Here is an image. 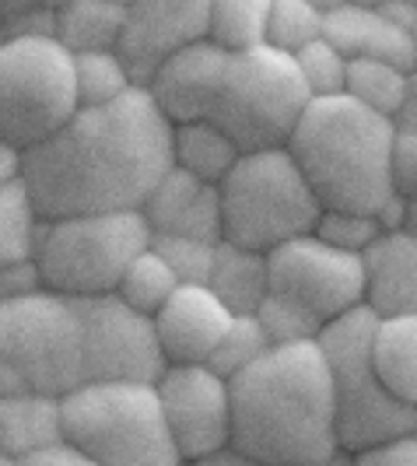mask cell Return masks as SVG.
<instances>
[{
    "mask_svg": "<svg viewBox=\"0 0 417 466\" xmlns=\"http://www.w3.org/2000/svg\"><path fill=\"white\" fill-rule=\"evenodd\" d=\"M172 165V119L147 85L106 106H77L46 140L25 147V187L43 218L144 208Z\"/></svg>",
    "mask_w": 417,
    "mask_h": 466,
    "instance_id": "6da1fadb",
    "label": "cell"
},
{
    "mask_svg": "<svg viewBox=\"0 0 417 466\" xmlns=\"http://www.w3.org/2000/svg\"><path fill=\"white\" fill-rule=\"evenodd\" d=\"M232 382V445L256 466L348 460L337 428L333 372L320 340L274 344Z\"/></svg>",
    "mask_w": 417,
    "mask_h": 466,
    "instance_id": "7a4b0ae2",
    "label": "cell"
},
{
    "mask_svg": "<svg viewBox=\"0 0 417 466\" xmlns=\"http://www.w3.org/2000/svg\"><path fill=\"white\" fill-rule=\"evenodd\" d=\"M396 123L358 98H312L301 113L288 151L301 165L323 208L369 210L393 193Z\"/></svg>",
    "mask_w": 417,
    "mask_h": 466,
    "instance_id": "3957f363",
    "label": "cell"
},
{
    "mask_svg": "<svg viewBox=\"0 0 417 466\" xmlns=\"http://www.w3.org/2000/svg\"><path fill=\"white\" fill-rule=\"evenodd\" d=\"M64 431L92 466H176L158 386L144 379H88L64 393Z\"/></svg>",
    "mask_w": 417,
    "mask_h": 466,
    "instance_id": "277c9868",
    "label": "cell"
},
{
    "mask_svg": "<svg viewBox=\"0 0 417 466\" xmlns=\"http://www.w3.org/2000/svg\"><path fill=\"white\" fill-rule=\"evenodd\" d=\"M312 95L291 53L259 43L229 49L210 95L208 119L229 130L242 151L284 147Z\"/></svg>",
    "mask_w": 417,
    "mask_h": 466,
    "instance_id": "5b68a950",
    "label": "cell"
},
{
    "mask_svg": "<svg viewBox=\"0 0 417 466\" xmlns=\"http://www.w3.org/2000/svg\"><path fill=\"white\" fill-rule=\"evenodd\" d=\"M85 382V333L77 302L36 291L0 302V393L64 397Z\"/></svg>",
    "mask_w": 417,
    "mask_h": 466,
    "instance_id": "8992f818",
    "label": "cell"
},
{
    "mask_svg": "<svg viewBox=\"0 0 417 466\" xmlns=\"http://www.w3.org/2000/svg\"><path fill=\"white\" fill-rule=\"evenodd\" d=\"M151 246V225L140 208L88 210L43 218L36 259L49 291L67 299L117 291L130 259Z\"/></svg>",
    "mask_w": 417,
    "mask_h": 466,
    "instance_id": "52a82bcc",
    "label": "cell"
},
{
    "mask_svg": "<svg viewBox=\"0 0 417 466\" xmlns=\"http://www.w3.org/2000/svg\"><path fill=\"white\" fill-rule=\"evenodd\" d=\"M225 238L270 253L274 246L316 228L323 204L301 165L284 147L242 151L235 168L218 183Z\"/></svg>",
    "mask_w": 417,
    "mask_h": 466,
    "instance_id": "ba28073f",
    "label": "cell"
},
{
    "mask_svg": "<svg viewBox=\"0 0 417 466\" xmlns=\"http://www.w3.org/2000/svg\"><path fill=\"white\" fill-rule=\"evenodd\" d=\"M375 323L379 316L369 305H358L354 312L333 319L320 333V344L333 372L337 428H341V445L348 460L396 431L417 428V407L393 397L375 369V358H371Z\"/></svg>",
    "mask_w": 417,
    "mask_h": 466,
    "instance_id": "9c48e42d",
    "label": "cell"
},
{
    "mask_svg": "<svg viewBox=\"0 0 417 466\" xmlns=\"http://www.w3.org/2000/svg\"><path fill=\"white\" fill-rule=\"evenodd\" d=\"M77 109L74 56L56 39H11L0 46V140L32 147Z\"/></svg>",
    "mask_w": 417,
    "mask_h": 466,
    "instance_id": "30bf717a",
    "label": "cell"
},
{
    "mask_svg": "<svg viewBox=\"0 0 417 466\" xmlns=\"http://www.w3.org/2000/svg\"><path fill=\"white\" fill-rule=\"evenodd\" d=\"M270 291L301 305L316 316L323 329L354 312L369 299V267L365 253H351L323 242L316 232L295 235L267 253Z\"/></svg>",
    "mask_w": 417,
    "mask_h": 466,
    "instance_id": "8fae6325",
    "label": "cell"
},
{
    "mask_svg": "<svg viewBox=\"0 0 417 466\" xmlns=\"http://www.w3.org/2000/svg\"><path fill=\"white\" fill-rule=\"evenodd\" d=\"M85 333V382L88 379H144L155 382L168 358L158 340L155 316L123 302L117 291L74 299Z\"/></svg>",
    "mask_w": 417,
    "mask_h": 466,
    "instance_id": "7c38bea8",
    "label": "cell"
},
{
    "mask_svg": "<svg viewBox=\"0 0 417 466\" xmlns=\"http://www.w3.org/2000/svg\"><path fill=\"white\" fill-rule=\"evenodd\" d=\"M155 386L179 463H204L232 442V382L208 361L165 365Z\"/></svg>",
    "mask_w": 417,
    "mask_h": 466,
    "instance_id": "4fadbf2b",
    "label": "cell"
},
{
    "mask_svg": "<svg viewBox=\"0 0 417 466\" xmlns=\"http://www.w3.org/2000/svg\"><path fill=\"white\" fill-rule=\"evenodd\" d=\"M210 39V0H130L119 53L137 85L179 49Z\"/></svg>",
    "mask_w": 417,
    "mask_h": 466,
    "instance_id": "5bb4252c",
    "label": "cell"
},
{
    "mask_svg": "<svg viewBox=\"0 0 417 466\" xmlns=\"http://www.w3.org/2000/svg\"><path fill=\"white\" fill-rule=\"evenodd\" d=\"M232 316V309L208 284H179L172 299L155 312V327H158V340L168 365L208 361L218 340L225 337Z\"/></svg>",
    "mask_w": 417,
    "mask_h": 466,
    "instance_id": "9a60e30c",
    "label": "cell"
},
{
    "mask_svg": "<svg viewBox=\"0 0 417 466\" xmlns=\"http://www.w3.org/2000/svg\"><path fill=\"white\" fill-rule=\"evenodd\" d=\"M144 218L151 232H176L221 242L225 238V218H221V189L214 183L197 179L172 162L168 172L155 183L151 197L144 200Z\"/></svg>",
    "mask_w": 417,
    "mask_h": 466,
    "instance_id": "2e32d148",
    "label": "cell"
},
{
    "mask_svg": "<svg viewBox=\"0 0 417 466\" xmlns=\"http://www.w3.org/2000/svg\"><path fill=\"white\" fill-rule=\"evenodd\" d=\"M225 53H229V46H221L214 39H200L193 46L172 53L162 67L151 74L147 88L172 123L208 119L210 95L218 85Z\"/></svg>",
    "mask_w": 417,
    "mask_h": 466,
    "instance_id": "e0dca14e",
    "label": "cell"
},
{
    "mask_svg": "<svg viewBox=\"0 0 417 466\" xmlns=\"http://www.w3.org/2000/svg\"><path fill=\"white\" fill-rule=\"evenodd\" d=\"M323 35L348 60H390L400 67H417V35L393 25L379 7L344 4L330 11Z\"/></svg>",
    "mask_w": 417,
    "mask_h": 466,
    "instance_id": "ac0fdd59",
    "label": "cell"
},
{
    "mask_svg": "<svg viewBox=\"0 0 417 466\" xmlns=\"http://www.w3.org/2000/svg\"><path fill=\"white\" fill-rule=\"evenodd\" d=\"M369 267V305L375 316L417 312V232L379 235V242L365 253Z\"/></svg>",
    "mask_w": 417,
    "mask_h": 466,
    "instance_id": "d6986e66",
    "label": "cell"
},
{
    "mask_svg": "<svg viewBox=\"0 0 417 466\" xmlns=\"http://www.w3.org/2000/svg\"><path fill=\"white\" fill-rule=\"evenodd\" d=\"M67 435L64 431V397L46 393H0V456L25 463L39 445Z\"/></svg>",
    "mask_w": 417,
    "mask_h": 466,
    "instance_id": "ffe728a7",
    "label": "cell"
},
{
    "mask_svg": "<svg viewBox=\"0 0 417 466\" xmlns=\"http://www.w3.org/2000/svg\"><path fill=\"white\" fill-rule=\"evenodd\" d=\"M208 288L232 309L235 316L242 312H256L259 302L270 291V267H267V253L253 249V246H239L221 238L214 249V267H210Z\"/></svg>",
    "mask_w": 417,
    "mask_h": 466,
    "instance_id": "44dd1931",
    "label": "cell"
},
{
    "mask_svg": "<svg viewBox=\"0 0 417 466\" xmlns=\"http://www.w3.org/2000/svg\"><path fill=\"white\" fill-rule=\"evenodd\" d=\"M371 358L390 393L417 407V312L379 316L371 333Z\"/></svg>",
    "mask_w": 417,
    "mask_h": 466,
    "instance_id": "7402d4cb",
    "label": "cell"
},
{
    "mask_svg": "<svg viewBox=\"0 0 417 466\" xmlns=\"http://www.w3.org/2000/svg\"><path fill=\"white\" fill-rule=\"evenodd\" d=\"M239 158H242V147L214 119L172 123V162L186 172H193L197 179L218 187L235 168Z\"/></svg>",
    "mask_w": 417,
    "mask_h": 466,
    "instance_id": "603a6c76",
    "label": "cell"
},
{
    "mask_svg": "<svg viewBox=\"0 0 417 466\" xmlns=\"http://www.w3.org/2000/svg\"><path fill=\"white\" fill-rule=\"evenodd\" d=\"M127 4L119 0H70L56 11V43L70 53L119 49Z\"/></svg>",
    "mask_w": 417,
    "mask_h": 466,
    "instance_id": "cb8c5ba5",
    "label": "cell"
},
{
    "mask_svg": "<svg viewBox=\"0 0 417 466\" xmlns=\"http://www.w3.org/2000/svg\"><path fill=\"white\" fill-rule=\"evenodd\" d=\"M70 56H74L77 106H106L137 85L119 49H85V53H70Z\"/></svg>",
    "mask_w": 417,
    "mask_h": 466,
    "instance_id": "d4e9b609",
    "label": "cell"
},
{
    "mask_svg": "<svg viewBox=\"0 0 417 466\" xmlns=\"http://www.w3.org/2000/svg\"><path fill=\"white\" fill-rule=\"evenodd\" d=\"M39 221H43V214L25 187V176L0 187V267L36 257Z\"/></svg>",
    "mask_w": 417,
    "mask_h": 466,
    "instance_id": "484cf974",
    "label": "cell"
},
{
    "mask_svg": "<svg viewBox=\"0 0 417 466\" xmlns=\"http://www.w3.org/2000/svg\"><path fill=\"white\" fill-rule=\"evenodd\" d=\"M179 284H183V280H179V274L165 263L162 253H158L155 246H147V249L137 253V257L130 259V267L123 270V280H119L117 295L123 302L134 305V309H140V312L155 316V312L172 299V291H176Z\"/></svg>",
    "mask_w": 417,
    "mask_h": 466,
    "instance_id": "4316f807",
    "label": "cell"
},
{
    "mask_svg": "<svg viewBox=\"0 0 417 466\" xmlns=\"http://www.w3.org/2000/svg\"><path fill=\"white\" fill-rule=\"evenodd\" d=\"M414 67H400L390 60H351L348 67V95L358 98L361 106H369L382 116H396V109L403 106L407 92V77Z\"/></svg>",
    "mask_w": 417,
    "mask_h": 466,
    "instance_id": "83f0119b",
    "label": "cell"
},
{
    "mask_svg": "<svg viewBox=\"0 0 417 466\" xmlns=\"http://www.w3.org/2000/svg\"><path fill=\"white\" fill-rule=\"evenodd\" d=\"M274 0H210V39L229 49L267 43Z\"/></svg>",
    "mask_w": 417,
    "mask_h": 466,
    "instance_id": "f1b7e54d",
    "label": "cell"
},
{
    "mask_svg": "<svg viewBox=\"0 0 417 466\" xmlns=\"http://www.w3.org/2000/svg\"><path fill=\"white\" fill-rule=\"evenodd\" d=\"M270 348L274 344H270L267 329L259 323V316L256 312H242V316H232V323L225 329V337L218 340V348L208 358V365L214 372L225 375V379H232L242 369H249L256 358H263Z\"/></svg>",
    "mask_w": 417,
    "mask_h": 466,
    "instance_id": "f546056e",
    "label": "cell"
},
{
    "mask_svg": "<svg viewBox=\"0 0 417 466\" xmlns=\"http://www.w3.org/2000/svg\"><path fill=\"white\" fill-rule=\"evenodd\" d=\"M323 28L326 11L316 7L312 0H274L270 22H267V43L284 53H299L312 39H320Z\"/></svg>",
    "mask_w": 417,
    "mask_h": 466,
    "instance_id": "4dcf8cb0",
    "label": "cell"
},
{
    "mask_svg": "<svg viewBox=\"0 0 417 466\" xmlns=\"http://www.w3.org/2000/svg\"><path fill=\"white\" fill-rule=\"evenodd\" d=\"M295 64L301 70V81L312 98H330V95L348 92V67L351 60L333 46L326 35L312 39L309 46H301L299 53H291Z\"/></svg>",
    "mask_w": 417,
    "mask_h": 466,
    "instance_id": "1f68e13d",
    "label": "cell"
},
{
    "mask_svg": "<svg viewBox=\"0 0 417 466\" xmlns=\"http://www.w3.org/2000/svg\"><path fill=\"white\" fill-rule=\"evenodd\" d=\"M151 246L162 253L165 263L179 274L183 284H208L218 242L193 238V235H176V232H151Z\"/></svg>",
    "mask_w": 417,
    "mask_h": 466,
    "instance_id": "d6a6232c",
    "label": "cell"
},
{
    "mask_svg": "<svg viewBox=\"0 0 417 466\" xmlns=\"http://www.w3.org/2000/svg\"><path fill=\"white\" fill-rule=\"evenodd\" d=\"M312 232L320 235L323 242L337 246V249H351V253H369L371 246L379 242V221L369 210H344V208H323L320 221Z\"/></svg>",
    "mask_w": 417,
    "mask_h": 466,
    "instance_id": "836d02e7",
    "label": "cell"
},
{
    "mask_svg": "<svg viewBox=\"0 0 417 466\" xmlns=\"http://www.w3.org/2000/svg\"><path fill=\"white\" fill-rule=\"evenodd\" d=\"M259 323L267 329L270 344H301V340H320L323 323L316 316H309L301 305L280 299L274 291H267V299L256 309Z\"/></svg>",
    "mask_w": 417,
    "mask_h": 466,
    "instance_id": "e575fe53",
    "label": "cell"
},
{
    "mask_svg": "<svg viewBox=\"0 0 417 466\" xmlns=\"http://www.w3.org/2000/svg\"><path fill=\"white\" fill-rule=\"evenodd\" d=\"M351 463L361 466H417V428L396 431L382 442L369 445L351 456Z\"/></svg>",
    "mask_w": 417,
    "mask_h": 466,
    "instance_id": "d590c367",
    "label": "cell"
},
{
    "mask_svg": "<svg viewBox=\"0 0 417 466\" xmlns=\"http://www.w3.org/2000/svg\"><path fill=\"white\" fill-rule=\"evenodd\" d=\"M43 288H46V280H43V270H39V259L36 257L15 259V263H4L0 267V302L36 295Z\"/></svg>",
    "mask_w": 417,
    "mask_h": 466,
    "instance_id": "8d00e7d4",
    "label": "cell"
},
{
    "mask_svg": "<svg viewBox=\"0 0 417 466\" xmlns=\"http://www.w3.org/2000/svg\"><path fill=\"white\" fill-rule=\"evenodd\" d=\"M393 187L417 197V130H400L393 151Z\"/></svg>",
    "mask_w": 417,
    "mask_h": 466,
    "instance_id": "74e56055",
    "label": "cell"
},
{
    "mask_svg": "<svg viewBox=\"0 0 417 466\" xmlns=\"http://www.w3.org/2000/svg\"><path fill=\"white\" fill-rule=\"evenodd\" d=\"M67 463L92 466V463H88V456L81 452V445L70 442L67 435H60V439H53V442L39 445L36 452H28L22 466H67Z\"/></svg>",
    "mask_w": 417,
    "mask_h": 466,
    "instance_id": "f35d334b",
    "label": "cell"
},
{
    "mask_svg": "<svg viewBox=\"0 0 417 466\" xmlns=\"http://www.w3.org/2000/svg\"><path fill=\"white\" fill-rule=\"evenodd\" d=\"M11 39H56V11L36 4L18 22H11Z\"/></svg>",
    "mask_w": 417,
    "mask_h": 466,
    "instance_id": "ab89813d",
    "label": "cell"
},
{
    "mask_svg": "<svg viewBox=\"0 0 417 466\" xmlns=\"http://www.w3.org/2000/svg\"><path fill=\"white\" fill-rule=\"evenodd\" d=\"M407 218H411V197L400 193V189H393V193L375 208V221H379L382 235L403 232V228H407Z\"/></svg>",
    "mask_w": 417,
    "mask_h": 466,
    "instance_id": "60d3db41",
    "label": "cell"
},
{
    "mask_svg": "<svg viewBox=\"0 0 417 466\" xmlns=\"http://www.w3.org/2000/svg\"><path fill=\"white\" fill-rule=\"evenodd\" d=\"M25 176V151L11 140H0V187Z\"/></svg>",
    "mask_w": 417,
    "mask_h": 466,
    "instance_id": "b9f144b4",
    "label": "cell"
},
{
    "mask_svg": "<svg viewBox=\"0 0 417 466\" xmlns=\"http://www.w3.org/2000/svg\"><path fill=\"white\" fill-rule=\"evenodd\" d=\"M396 130H417V67L407 77V92H403V106L396 109Z\"/></svg>",
    "mask_w": 417,
    "mask_h": 466,
    "instance_id": "7bdbcfd3",
    "label": "cell"
},
{
    "mask_svg": "<svg viewBox=\"0 0 417 466\" xmlns=\"http://www.w3.org/2000/svg\"><path fill=\"white\" fill-rule=\"evenodd\" d=\"M379 11L393 25H400V28H407V32L417 35V0H386Z\"/></svg>",
    "mask_w": 417,
    "mask_h": 466,
    "instance_id": "ee69618b",
    "label": "cell"
},
{
    "mask_svg": "<svg viewBox=\"0 0 417 466\" xmlns=\"http://www.w3.org/2000/svg\"><path fill=\"white\" fill-rule=\"evenodd\" d=\"M39 0H0V22L11 28V22H18L25 11H32Z\"/></svg>",
    "mask_w": 417,
    "mask_h": 466,
    "instance_id": "f6af8a7d",
    "label": "cell"
},
{
    "mask_svg": "<svg viewBox=\"0 0 417 466\" xmlns=\"http://www.w3.org/2000/svg\"><path fill=\"white\" fill-rule=\"evenodd\" d=\"M312 4H316V7H323L326 15H330V11H337V7H344V4H351V0H312Z\"/></svg>",
    "mask_w": 417,
    "mask_h": 466,
    "instance_id": "bcb514c9",
    "label": "cell"
},
{
    "mask_svg": "<svg viewBox=\"0 0 417 466\" xmlns=\"http://www.w3.org/2000/svg\"><path fill=\"white\" fill-rule=\"evenodd\" d=\"M407 228L417 232V197H411V218H407Z\"/></svg>",
    "mask_w": 417,
    "mask_h": 466,
    "instance_id": "7dc6e473",
    "label": "cell"
},
{
    "mask_svg": "<svg viewBox=\"0 0 417 466\" xmlns=\"http://www.w3.org/2000/svg\"><path fill=\"white\" fill-rule=\"evenodd\" d=\"M39 4H43V7H49V11H60V7H64V4H70V0H39Z\"/></svg>",
    "mask_w": 417,
    "mask_h": 466,
    "instance_id": "c3c4849f",
    "label": "cell"
},
{
    "mask_svg": "<svg viewBox=\"0 0 417 466\" xmlns=\"http://www.w3.org/2000/svg\"><path fill=\"white\" fill-rule=\"evenodd\" d=\"M7 43H11V28L0 22V46H7Z\"/></svg>",
    "mask_w": 417,
    "mask_h": 466,
    "instance_id": "681fc988",
    "label": "cell"
},
{
    "mask_svg": "<svg viewBox=\"0 0 417 466\" xmlns=\"http://www.w3.org/2000/svg\"><path fill=\"white\" fill-rule=\"evenodd\" d=\"M351 4H365V7H382L386 0H351Z\"/></svg>",
    "mask_w": 417,
    "mask_h": 466,
    "instance_id": "f907efd6",
    "label": "cell"
},
{
    "mask_svg": "<svg viewBox=\"0 0 417 466\" xmlns=\"http://www.w3.org/2000/svg\"><path fill=\"white\" fill-rule=\"evenodd\" d=\"M119 4H130V0H119Z\"/></svg>",
    "mask_w": 417,
    "mask_h": 466,
    "instance_id": "816d5d0a",
    "label": "cell"
}]
</instances>
